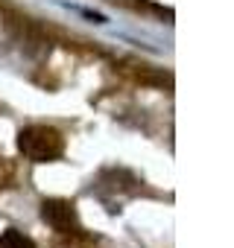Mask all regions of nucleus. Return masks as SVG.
Segmentation results:
<instances>
[{"label":"nucleus","instance_id":"1","mask_svg":"<svg viewBox=\"0 0 234 248\" xmlns=\"http://www.w3.org/2000/svg\"><path fill=\"white\" fill-rule=\"evenodd\" d=\"M18 149L35 161V164H47V161H56L62 158L65 152V138L50 129V126H27L21 135H18Z\"/></svg>","mask_w":234,"mask_h":248},{"label":"nucleus","instance_id":"2","mask_svg":"<svg viewBox=\"0 0 234 248\" xmlns=\"http://www.w3.org/2000/svg\"><path fill=\"white\" fill-rule=\"evenodd\" d=\"M41 219L59 233H70L76 228V210L65 199H44L41 202Z\"/></svg>","mask_w":234,"mask_h":248},{"label":"nucleus","instance_id":"3","mask_svg":"<svg viewBox=\"0 0 234 248\" xmlns=\"http://www.w3.org/2000/svg\"><path fill=\"white\" fill-rule=\"evenodd\" d=\"M0 248H35V242L30 236H24L21 231H3L0 233Z\"/></svg>","mask_w":234,"mask_h":248}]
</instances>
